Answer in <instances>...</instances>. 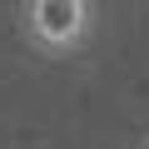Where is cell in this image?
Returning a JSON list of instances; mask_svg holds the SVG:
<instances>
[{"mask_svg": "<svg viewBox=\"0 0 149 149\" xmlns=\"http://www.w3.org/2000/svg\"><path fill=\"white\" fill-rule=\"evenodd\" d=\"M139 149H149V139H144V144H139Z\"/></svg>", "mask_w": 149, "mask_h": 149, "instance_id": "7a4b0ae2", "label": "cell"}, {"mask_svg": "<svg viewBox=\"0 0 149 149\" xmlns=\"http://www.w3.org/2000/svg\"><path fill=\"white\" fill-rule=\"evenodd\" d=\"M20 30L45 60H70L95 30V0H20Z\"/></svg>", "mask_w": 149, "mask_h": 149, "instance_id": "6da1fadb", "label": "cell"}]
</instances>
